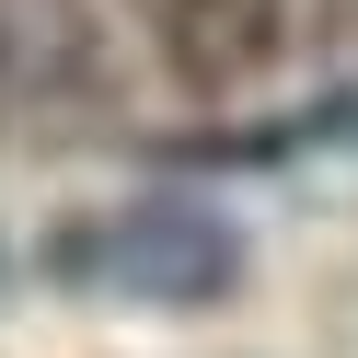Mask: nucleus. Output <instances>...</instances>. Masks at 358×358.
I'll return each instance as SVG.
<instances>
[{
    "label": "nucleus",
    "mask_w": 358,
    "mask_h": 358,
    "mask_svg": "<svg viewBox=\"0 0 358 358\" xmlns=\"http://www.w3.org/2000/svg\"><path fill=\"white\" fill-rule=\"evenodd\" d=\"M312 150H358V81H335L266 127H208V139H185V162H312Z\"/></svg>",
    "instance_id": "obj_2"
},
{
    "label": "nucleus",
    "mask_w": 358,
    "mask_h": 358,
    "mask_svg": "<svg viewBox=\"0 0 358 358\" xmlns=\"http://www.w3.org/2000/svg\"><path fill=\"white\" fill-rule=\"evenodd\" d=\"M35 278L70 301H150V312H208L243 278V231L196 196H116V208H70L35 243Z\"/></svg>",
    "instance_id": "obj_1"
},
{
    "label": "nucleus",
    "mask_w": 358,
    "mask_h": 358,
    "mask_svg": "<svg viewBox=\"0 0 358 358\" xmlns=\"http://www.w3.org/2000/svg\"><path fill=\"white\" fill-rule=\"evenodd\" d=\"M0 278H12V243H0Z\"/></svg>",
    "instance_id": "obj_3"
}]
</instances>
